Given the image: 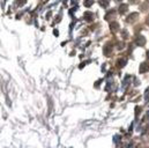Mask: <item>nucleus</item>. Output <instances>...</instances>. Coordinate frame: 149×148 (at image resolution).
I'll return each mask as SVG.
<instances>
[{
	"mask_svg": "<svg viewBox=\"0 0 149 148\" xmlns=\"http://www.w3.org/2000/svg\"><path fill=\"white\" fill-rule=\"evenodd\" d=\"M118 28H119V24H118V23H116V22H113V23L111 24V31H113V33H116V31L118 30Z\"/></svg>",
	"mask_w": 149,
	"mask_h": 148,
	"instance_id": "6",
	"label": "nucleus"
},
{
	"mask_svg": "<svg viewBox=\"0 0 149 148\" xmlns=\"http://www.w3.org/2000/svg\"><path fill=\"white\" fill-rule=\"evenodd\" d=\"M26 1H27V0H18V5L19 6H22V5L26 4Z\"/></svg>",
	"mask_w": 149,
	"mask_h": 148,
	"instance_id": "9",
	"label": "nucleus"
},
{
	"mask_svg": "<svg viewBox=\"0 0 149 148\" xmlns=\"http://www.w3.org/2000/svg\"><path fill=\"white\" fill-rule=\"evenodd\" d=\"M136 44H137L139 46H143V45L146 44V39H144V37H143V36H139V37L136 38Z\"/></svg>",
	"mask_w": 149,
	"mask_h": 148,
	"instance_id": "2",
	"label": "nucleus"
},
{
	"mask_svg": "<svg viewBox=\"0 0 149 148\" xmlns=\"http://www.w3.org/2000/svg\"><path fill=\"white\" fill-rule=\"evenodd\" d=\"M147 54H148V58H149V51H148V52H147Z\"/></svg>",
	"mask_w": 149,
	"mask_h": 148,
	"instance_id": "11",
	"label": "nucleus"
},
{
	"mask_svg": "<svg viewBox=\"0 0 149 148\" xmlns=\"http://www.w3.org/2000/svg\"><path fill=\"white\" fill-rule=\"evenodd\" d=\"M139 72L140 73H146V72H149V62H142L139 67Z\"/></svg>",
	"mask_w": 149,
	"mask_h": 148,
	"instance_id": "1",
	"label": "nucleus"
},
{
	"mask_svg": "<svg viewBox=\"0 0 149 148\" xmlns=\"http://www.w3.org/2000/svg\"><path fill=\"white\" fill-rule=\"evenodd\" d=\"M94 4V0H85V6L86 7H90Z\"/></svg>",
	"mask_w": 149,
	"mask_h": 148,
	"instance_id": "7",
	"label": "nucleus"
},
{
	"mask_svg": "<svg viewBox=\"0 0 149 148\" xmlns=\"http://www.w3.org/2000/svg\"><path fill=\"white\" fill-rule=\"evenodd\" d=\"M127 8H128V6H127V5H125V4H124V5H121V6H120V7H119V12H120V13H121V14H124V13H125V12H126V11H127Z\"/></svg>",
	"mask_w": 149,
	"mask_h": 148,
	"instance_id": "5",
	"label": "nucleus"
},
{
	"mask_svg": "<svg viewBox=\"0 0 149 148\" xmlns=\"http://www.w3.org/2000/svg\"><path fill=\"white\" fill-rule=\"evenodd\" d=\"M100 3H101V5H102L103 7H108V5H109L110 1H109V0H101Z\"/></svg>",
	"mask_w": 149,
	"mask_h": 148,
	"instance_id": "8",
	"label": "nucleus"
},
{
	"mask_svg": "<svg viewBox=\"0 0 149 148\" xmlns=\"http://www.w3.org/2000/svg\"><path fill=\"white\" fill-rule=\"evenodd\" d=\"M119 64H120L119 66H121V67H123V66H125V64H126V59H123V60H119Z\"/></svg>",
	"mask_w": 149,
	"mask_h": 148,
	"instance_id": "10",
	"label": "nucleus"
},
{
	"mask_svg": "<svg viewBox=\"0 0 149 148\" xmlns=\"http://www.w3.org/2000/svg\"><path fill=\"white\" fill-rule=\"evenodd\" d=\"M85 18H87V20H88V21H90V20H93V19H94V14H93V13H90V12H86V13H85Z\"/></svg>",
	"mask_w": 149,
	"mask_h": 148,
	"instance_id": "4",
	"label": "nucleus"
},
{
	"mask_svg": "<svg viewBox=\"0 0 149 148\" xmlns=\"http://www.w3.org/2000/svg\"><path fill=\"white\" fill-rule=\"evenodd\" d=\"M137 16H139L137 13H132V14L127 18V22H133V21H135V20H136L135 18H137Z\"/></svg>",
	"mask_w": 149,
	"mask_h": 148,
	"instance_id": "3",
	"label": "nucleus"
}]
</instances>
